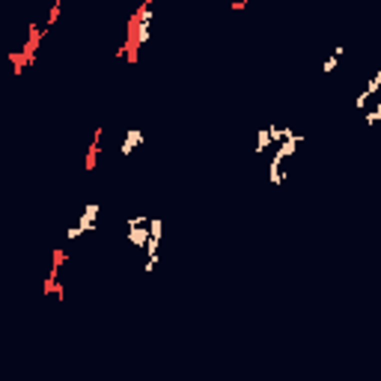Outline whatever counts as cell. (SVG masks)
Instances as JSON below:
<instances>
[{"instance_id":"6da1fadb","label":"cell","mask_w":381,"mask_h":381,"mask_svg":"<svg viewBox=\"0 0 381 381\" xmlns=\"http://www.w3.org/2000/svg\"><path fill=\"white\" fill-rule=\"evenodd\" d=\"M98 214H102V206H98V202H86V206H84V212L78 214V226L84 230V236L96 232V220H98Z\"/></svg>"},{"instance_id":"7a4b0ae2","label":"cell","mask_w":381,"mask_h":381,"mask_svg":"<svg viewBox=\"0 0 381 381\" xmlns=\"http://www.w3.org/2000/svg\"><path fill=\"white\" fill-rule=\"evenodd\" d=\"M140 143H143V128H128L126 137H122V143H120V155L128 158V155H131Z\"/></svg>"},{"instance_id":"3957f363","label":"cell","mask_w":381,"mask_h":381,"mask_svg":"<svg viewBox=\"0 0 381 381\" xmlns=\"http://www.w3.org/2000/svg\"><path fill=\"white\" fill-rule=\"evenodd\" d=\"M102 131H104L102 126L96 128V137H92V143H90V149H86L84 170H96V158H98V152H102Z\"/></svg>"},{"instance_id":"277c9868","label":"cell","mask_w":381,"mask_h":381,"mask_svg":"<svg viewBox=\"0 0 381 381\" xmlns=\"http://www.w3.org/2000/svg\"><path fill=\"white\" fill-rule=\"evenodd\" d=\"M126 238L131 248H137V250H143L146 248V242H149V230L146 226H134V230H126Z\"/></svg>"},{"instance_id":"5b68a950","label":"cell","mask_w":381,"mask_h":381,"mask_svg":"<svg viewBox=\"0 0 381 381\" xmlns=\"http://www.w3.org/2000/svg\"><path fill=\"white\" fill-rule=\"evenodd\" d=\"M274 143H271V134H268V128H259L256 131V146H254V152L256 155H262V152H268Z\"/></svg>"},{"instance_id":"8992f818","label":"cell","mask_w":381,"mask_h":381,"mask_svg":"<svg viewBox=\"0 0 381 381\" xmlns=\"http://www.w3.org/2000/svg\"><path fill=\"white\" fill-rule=\"evenodd\" d=\"M342 54H346V48H334V54L322 63V72H328V74H330V72H336V66H340V60H342Z\"/></svg>"},{"instance_id":"52a82bcc","label":"cell","mask_w":381,"mask_h":381,"mask_svg":"<svg viewBox=\"0 0 381 381\" xmlns=\"http://www.w3.org/2000/svg\"><path fill=\"white\" fill-rule=\"evenodd\" d=\"M378 90H381V72H372V78H370V84H366L364 96H366V98H372V96H376Z\"/></svg>"},{"instance_id":"ba28073f","label":"cell","mask_w":381,"mask_h":381,"mask_svg":"<svg viewBox=\"0 0 381 381\" xmlns=\"http://www.w3.org/2000/svg\"><path fill=\"white\" fill-rule=\"evenodd\" d=\"M149 224V218L146 214H131V218H126V230H134V226H146Z\"/></svg>"},{"instance_id":"9c48e42d","label":"cell","mask_w":381,"mask_h":381,"mask_svg":"<svg viewBox=\"0 0 381 381\" xmlns=\"http://www.w3.org/2000/svg\"><path fill=\"white\" fill-rule=\"evenodd\" d=\"M378 120H381V102H376V108H372V110L364 116V122H366V126H376Z\"/></svg>"},{"instance_id":"30bf717a","label":"cell","mask_w":381,"mask_h":381,"mask_svg":"<svg viewBox=\"0 0 381 381\" xmlns=\"http://www.w3.org/2000/svg\"><path fill=\"white\" fill-rule=\"evenodd\" d=\"M80 236H84V230H80V226H78V224H74V226H68V230H66V238H72V242H74V238H80Z\"/></svg>"},{"instance_id":"8fae6325","label":"cell","mask_w":381,"mask_h":381,"mask_svg":"<svg viewBox=\"0 0 381 381\" xmlns=\"http://www.w3.org/2000/svg\"><path fill=\"white\" fill-rule=\"evenodd\" d=\"M155 262H158V256H155V259H146V262H143V274H152V271H155Z\"/></svg>"},{"instance_id":"7c38bea8","label":"cell","mask_w":381,"mask_h":381,"mask_svg":"<svg viewBox=\"0 0 381 381\" xmlns=\"http://www.w3.org/2000/svg\"><path fill=\"white\" fill-rule=\"evenodd\" d=\"M244 6H248L244 0H232V3H230V9H236V12H238V9H244Z\"/></svg>"}]
</instances>
